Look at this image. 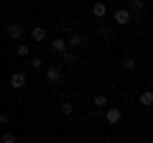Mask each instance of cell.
<instances>
[{"label": "cell", "instance_id": "1", "mask_svg": "<svg viewBox=\"0 0 153 143\" xmlns=\"http://www.w3.org/2000/svg\"><path fill=\"white\" fill-rule=\"evenodd\" d=\"M112 21L117 23V26H128V23L133 21V16H130V10H128V8H117V10H115V16H112Z\"/></svg>", "mask_w": 153, "mask_h": 143}, {"label": "cell", "instance_id": "2", "mask_svg": "<svg viewBox=\"0 0 153 143\" xmlns=\"http://www.w3.org/2000/svg\"><path fill=\"white\" fill-rule=\"evenodd\" d=\"M5 33H8V39H10V41H21L23 39V26H21V23H10Z\"/></svg>", "mask_w": 153, "mask_h": 143}, {"label": "cell", "instance_id": "3", "mask_svg": "<svg viewBox=\"0 0 153 143\" xmlns=\"http://www.w3.org/2000/svg\"><path fill=\"white\" fill-rule=\"evenodd\" d=\"M105 120H107L110 125H117V123L123 120V112L117 110V107H107V112H105Z\"/></svg>", "mask_w": 153, "mask_h": 143}, {"label": "cell", "instance_id": "4", "mask_svg": "<svg viewBox=\"0 0 153 143\" xmlns=\"http://www.w3.org/2000/svg\"><path fill=\"white\" fill-rule=\"evenodd\" d=\"M10 87L13 89H23L26 87V74H23V72H16V74L10 77Z\"/></svg>", "mask_w": 153, "mask_h": 143}, {"label": "cell", "instance_id": "5", "mask_svg": "<svg viewBox=\"0 0 153 143\" xmlns=\"http://www.w3.org/2000/svg\"><path fill=\"white\" fill-rule=\"evenodd\" d=\"M82 44H84V36H82V33H71L69 39H66V49H71V51H74L76 46H82Z\"/></svg>", "mask_w": 153, "mask_h": 143}, {"label": "cell", "instance_id": "6", "mask_svg": "<svg viewBox=\"0 0 153 143\" xmlns=\"http://www.w3.org/2000/svg\"><path fill=\"white\" fill-rule=\"evenodd\" d=\"M49 46H51L54 54H64V51H66V39H54Z\"/></svg>", "mask_w": 153, "mask_h": 143}, {"label": "cell", "instance_id": "7", "mask_svg": "<svg viewBox=\"0 0 153 143\" xmlns=\"http://www.w3.org/2000/svg\"><path fill=\"white\" fill-rule=\"evenodd\" d=\"M105 13H107V5H105L102 0H97V3L92 5V16L94 18H105Z\"/></svg>", "mask_w": 153, "mask_h": 143}, {"label": "cell", "instance_id": "8", "mask_svg": "<svg viewBox=\"0 0 153 143\" xmlns=\"http://www.w3.org/2000/svg\"><path fill=\"white\" fill-rule=\"evenodd\" d=\"M46 79H49V82H59L61 79V69L59 66H49V69H46Z\"/></svg>", "mask_w": 153, "mask_h": 143}, {"label": "cell", "instance_id": "9", "mask_svg": "<svg viewBox=\"0 0 153 143\" xmlns=\"http://www.w3.org/2000/svg\"><path fill=\"white\" fill-rule=\"evenodd\" d=\"M138 102H140L143 107H151V105H153V92H151V89H146V92H140V97H138Z\"/></svg>", "mask_w": 153, "mask_h": 143}, {"label": "cell", "instance_id": "10", "mask_svg": "<svg viewBox=\"0 0 153 143\" xmlns=\"http://www.w3.org/2000/svg\"><path fill=\"white\" fill-rule=\"evenodd\" d=\"M31 39H33V41H46V28H41V26H33V31H31Z\"/></svg>", "mask_w": 153, "mask_h": 143}, {"label": "cell", "instance_id": "11", "mask_svg": "<svg viewBox=\"0 0 153 143\" xmlns=\"http://www.w3.org/2000/svg\"><path fill=\"white\" fill-rule=\"evenodd\" d=\"M123 66H125L128 72H135L138 69V61L133 59V56H125V59H123Z\"/></svg>", "mask_w": 153, "mask_h": 143}, {"label": "cell", "instance_id": "12", "mask_svg": "<svg viewBox=\"0 0 153 143\" xmlns=\"http://www.w3.org/2000/svg\"><path fill=\"white\" fill-rule=\"evenodd\" d=\"M94 107H107V95H94Z\"/></svg>", "mask_w": 153, "mask_h": 143}, {"label": "cell", "instance_id": "13", "mask_svg": "<svg viewBox=\"0 0 153 143\" xmlns=\"http://www.w3.org/2000/svg\"><path fill=\"white\" fill-rule=\"evenodd\" d=\"M61 59H64L66 64H74V59H76V54H74V51H71V49H66L64 54H61Z\"/></svg>", "mask_w": 153, "mask_h": 143}, {"label": "cell", "instance_id": "14", "mask_svg": "<svg viewBox=\"0 0 153 143\" xmlns=\"http://www.w3.org/2000/svg\"><path fill=\"white\" fill-rule=\"evenodd\" d=\"M130 8H133L135 13H140L143 8H146V0H130Z\"/></svg>", "mask_w": 153, "mask_h": 143}, {"label": "cell", "instance_id": "15", "mask_svg": "<svg viewBox=\"0 0 153 143\" xmlns=\"http://www.w3.org/2000/svg\"><path fill=\"white\" fill-rule=\"evenodd\" d=\"M28 66H31L33 72H36V69H41V66H44V59H38V56H33V59L28 61Z\"/></svg>", "mask_w": 153, "mask_h": 143}, {"label": "cell", "instance_id": "16", "mask_svg": "<svg viewBox=\"0 0 153 143\" xmlns=\"http://www.w3.org/2000/svg\"><path fill=\"white\" fill-rule=\"evenodd\" d=\"M16 54H18V56H28V54H31V49H28L26 44H18V46H16Z\"/></svg>", "mask_w": 153, "mask_h": 143}, {"label": "cell", "instance_id": "17", "mask_svg": "<svg viewBox=\"0 0 153 143\" xmlns=\"http://www.w3.org/2000/svg\"><path fill=\"white\" fill-rule=\"evenodd\" d=\"M0 143H16V133H3L0 136Z\"/></svg>", "mask_w": 153, "mask_h": 143}, {"label": "cell", "instance_id": "18", "mask_svg": "<svg viewBox=\"0 0 153 143\" xmlns=\"http://www.w3.org/2000/svg\"><path fill=\"white\" fill-rule=\"evenodd\" d=\"M61 112H64V115H71V112H74V105L71 102H61Z\"/></svg>", "mask_w": 153, "mask_h": 143}, {"label": "cell", "instance_id": "19", "mask_svg": "<svg viewBox=\"0 0 153 143\" xmlns=\"http://www.w3.org/2000/svg\"><path fill=\"white\" fill-rule=\"evenodd\" d=\"M0 125H10V115L8 112H0Z\"/></svg>", "mask_w": 153, "mask_h": 143}, {"label": "cell", "instance_id": "20", "mask_svg": "<svg viewBox=\"0 0 153 143\" xmlns=\"http://www.w3.org/2000/svg\"><path fill=\"white\" fill-rule=\"evenodd\" d=\"M100 33H102V36H105V39H107V41L112 39V28H107V26H105V28H102V31H100Z\"/></svg>", "mask_w": 153, "mask_h": 143}]
</instances>
